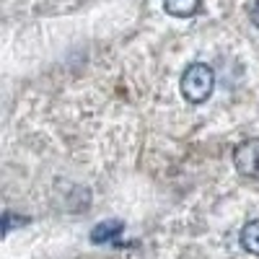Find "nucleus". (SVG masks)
<instances>
[{"label":"nucleus","mask_w":259,"mask_h":259,"mask_svg":"<svg viewBox=\"0 0 259 259\" xmlns=\"http://www.w3.org/2000/svg\"><path fill=\"white\" fill-rule=\"evenodd\" d=\"M215 89V73L205 62H192L182 75V96L189 104H205Z\"/></svg>","instance_id":"1"},{"label":"nucleus","mask_w":259,"mask_h":259,"mask_svg":"<svg viewBox=\"0 0 259 259\" xmlns=\"http://www.w3.org/2000/svg\"><path fill=\"white\" fill-rule=\"evenodd\" d=\"M202 0H163V8L168 16H177V18H189L200 11Z\"/></svg>","instance_id":"4"},{"label":"nucleus","mask_w":259,"mask_h":259,"mask_svg":"<svg viewBox=\"0 0 259 259\" xmlns=\"http://www.w3.org/2000/svg\"><path fill=\"white\" fill-rule=\"evenodd\" d=\"M124 231V226L119 221H106V223H99L91 233V241L94 244H114V239Z\"/></svg>","instance_id":"3"},{"label":"nucleus","mask_w":259,"mask_h":259,"mask_svg":"<svg viewBox=\"0 0 259 259\" xmlns=\"http://www.w3.org/2000/svg\"><path fill=\"white\" fill-rule=\"evenodd\" d=\"M233 166L241 177L259 179V138L244 140L233 150Z\"/></svg>","instance_id":"2"},{"label":"nucleus","mask_w":259,"mask_h":259,"mask_svg":"<svg viewBox=\"0 0 259 259\" xmlns=\"http://www.w3.org/2000/svg\"><path fill=\"white\" fill-rule=\"evenodd\" d=\"M241 246H244L249 254H256V256H259V218L249 221V223L241 228Z\"/></svg>","instance_id":"5"},{"label":"nucleus","mask_w":259,"mask_h":259,"mask_svg":"<svg viewBox=\"0 0 259 259\" xmlns=\"http://www.w3.org/2000/svg\"><path fill=\"white\" fill-rule=\"evenodd\" d=\"M251 21H254V26L259 29V0H256L254 8H251Z\"/></svg>","instance_id":"6"}]
</instances>
